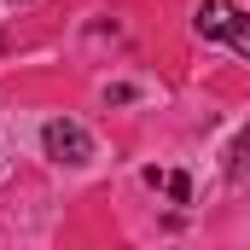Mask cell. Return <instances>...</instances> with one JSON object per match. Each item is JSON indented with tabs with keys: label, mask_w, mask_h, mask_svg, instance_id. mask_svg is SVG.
I'll return each instance as SVG.
<instances>
[{
	"label": "cell",
	"mask_w": 250,
	"mask_h": 250,
	"mask_svg": "<svg viewBox=\"0 0 250 250\" xmlns=\"http://www.w3.org/2000/svg\"><path fill=\"white\" fill-rule=\"evenodd\" d=\"M221 41H233V53L239 59H250V12H227V29H221Z\"/></svg>",
	"instance_id": "cell-2"
},
{
	"label": "cell",
	"mask_w": 250,
	"mask_h": 250,
	"mask_svg": "<svg viewBox=\"0 0 250 250\" xmlns=\"http://www.w3.org/2000/svg\"><path fill=\"white\" fill-rule=\"evenodd\" d=\"M239 157H245V163H250V128H245V134H239Z\"/></svg>",
	"instance_id": "cell-5"
},
{
	"label": "cell",
	"mask_w": 250,
	"mask_h": 250,
	"mask_svg": "<svg viewBox=\"0 0 250 250\" xmlns=\"http://www.w3.org/2000/svg\"><path fill=\"white\" fill-rule=\"evenodd\" d=\"M146 181H151V187H163V192H169V198H175V204H187V198H192V187H187V175H157V169H151Z\"/></svg>",
	"instance_id": "cell-4"
},
{
	"label": "cell",
	"mask_w": 250,
	"mask_h": 250,
	"mask_svg": "<svg viewBox=\"0 0 250 250\" xmlns=\"http://www.w3.org/2000/svg\"><path fill=\"white\" fill-rule=\"evenodd\" d=\"M41 140H47V157H59V163H87V157H93V140H87V128H82V123L53 117Z\"/></svg>",
	"instance_id": "cell-1"
},
{
	"label": "cell",
	"mask_w": 250,
	"mask_h": 250,
	"mask_svg": "<svg viewBox=\"0 0 250 250\" xmlns=\"http://www.w3.org/2000/svg\"><path fill=\"white\" fill-rule=\"evenodd\" d=\"M227 12H233L227 0H204L198 6V35H221L227 29Z\"/></svg>",
	"instance_id": "cell-3"
}]
</instances>
